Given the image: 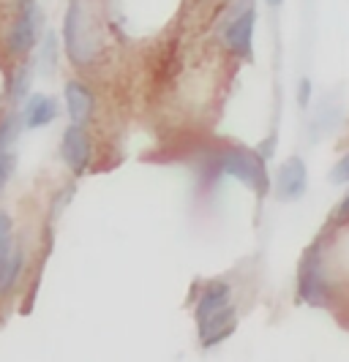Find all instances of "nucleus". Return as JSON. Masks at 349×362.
<instances>
[{
  "label": "nucleus",
  "mask_w": 349,
  "mask_h": 362,
  "mask_svg": "<svg viewBox=\"0 0 349 362\" xmlns=\"http://www.w3.org/2000/svg\"><path fill=\"white\" fill-rule=\"evenodd\" d=\"M210 169H213V175L235 177L257 194H268V188H270V177H268V169H265V156L259 150H251V147H224L210 161Z\"/></svg>",
  "instance_id": "1"
},
{
  "label": "nucleus",
  "mask_w": 349,
  "mask_h": 362,
  "mask_svg": "<svg viewBox=\"0 0 349 362\" xmlns=\"http://www.w3.org/2000/svg\"><path fill=\"white\" fill-rule=\"evenodd\" d=\"M63 47L74 66H88L98 54V36L93 30L91 17L82 0H71L63 17Z\"/></svg>",
  "instance_id": "2"
},
{
  "label": "nucleus",
  "mask_w": 349,
  "mask_h": 362,
  "mask_svg": "<svg viewBox=\"0 0 349 362\" xmlns=\"http://www.w3.org/2000/svg\"><path fill=\"white\" fill-rule=\"evenodd\" d=\"M297 294L309 305L328 303V275H325V262H322V240H314L303 251L300 270H297Z\"/></svg>",
  "instance_id": "3"
},
{
  "label": "nucleus",
  "mask_w": 349,
  "mask_h": 362,
  "mask_svg": "<svg viewBox=\"0 0 349 362\" xmlns=\"http://www.w3.org/2000/svg\"><path fill=\"white\" fill-rule=\"evenodd\" d=\"M38 41V6L36 0H22L19 3L17 19L11 22V30L6 36V49L14 57L28 54Z\"/></svg>",
  "instance_id": "4"
},
{
  "label": "nucleus",
  "mask_w": 349,
  "mask_h": 362,
  "mask_svg": "<svg viewBox=\"0 0 349 362\" xmlns=\"http://www.w3.org/2000/svg\"><path fill=\"white\" fill-rule=\"evenodd\" d=\"M60 158L74 175H85L93 161V139L85 126L71 123L60 136Z\"/></svg>",
  "instance_id": "5"
},
{
  "label": "nucleus",
  "mask_w": 349,
  "mask_h": 362,
  "mask_svg": "<svg viewBox=\"0 0 349 362\" xmlns=\"http://www.w3.org/2000/svg\"><path fill=\"white\" fill-rule=\"evenodd\" d=\"M273 194L278 202H297L306 191H309V169L306 161L300 156H290L284 158L276 172V180H273Z\"/></svg>",
  "instance_id": "6"
},
{
  "label": "nucleus",
  "mask_w": 349,
  "mask_h": 362,
  "mask_svg": "<svg viewBox=\"0 0 349 362\" xmlns=\"http://www.w3.org/2000/svg\"><path fill=\"white\" fill-rule=\"evenodd\" d=\"M254 25H257V11L254 8H243L224 30L227 49L232 54H238V57H251V52H254Z\"/></svg>",
  "instance_id": "7"
},
{
  "label": "nucleus",
  "mask_w": 349,
  "mask_h": 362,
  "mask_svg": "<svg viewBox=\"0 0 349 362\" xmlns=\"http://www.w3.org/2000/svg\"><path fill=\"white\" fill-rule=\"evenodd\" d=\"M63 101H66V112H69V117H71V123H79V126H88L93 117V112H96V95L88 85H82V82H66V88H63Z\"/></svg>",
  "instance_id": "8"
},
{
  "label": "nucleus",
  "mask_w": 349,
  "mask_h": 362,
  "mask_svg": "<svg viewBox=\"0 0 349 362\" xmlns=\"http://www.w3.org/2000/svg\"><path fill=\"white\" fill-rule=\"evenodd\" d=\"M19 115H22L25 128H44V126H50V123H55L57 115H60V107H57V101L52 95H47V93H33V95H28V98L22 101Z\"/></svg>",
  "instance_id": "9"
},
{
  "label": "nucleus",
  "mask_w": 349,
  "mask_h": 362,
  "mask_svg": "<svg viewBox=\"0 0 349 362\" xmlns=\"http://www.w3.org/2000/svg\"><path fill=\"white\" fill-rule=\"evenodd\" d=\"M235 316H238L235 305H227L224 310L213 313L210 319H205L202 325H197V329H200V341H202L205 349H210V346L227 341V338L235 332V327H238V319H235Z\"/></svg>",
  "instance_id": "10"
},
{
  "label": "nucleus",
  "mask_w": 349,
  "mask_h": 362,
  "mask_svg": "<svg viewBox=\"0 0 349 362\" xmlns=\"http://www.w3.org/2000/svg\"><path fill=\"white\" fill-rule=\"evenodd\" d=\"M227 305H232V289H229V284H224V281L207 284L202 294L197 297V310H194L197 325H202L205 319H210L213 313L224 310Z\"/></svg>",
  "instance_id": "11"
},
{
  "label": "nucleus",
  "mask_w": 349,
  "mask_h": 362,
  "mask_svg": "<svg viewBox=\"0 0 349 362\" xmlns=\"http://www.w3.org/2000/svg\"><path fill=\"white\" fill-rule=\"evenodd\" d=\"M22 128H25V123H22V115H19L17 109H11V112H8V115L0 120V153H8L11 147L17 145Z\"/></svg>",
  "instance_id": "12"
},
{
  "label": "nucleus",
  "mask_w": 349,
  "mask_h": 362,
  "mask_svg": "<svg viewBox=\"0 0 349 362\" xmlns=\"http://www.w3.org/2000/svg\"><path fill=\"white\" fill-rule=\"evenodd\" d=\"M30 90V66H19L17 71L11 74V82H8V104L11 109H17Z\"/></svg>",
  "instance_id": "13"
},
{
  "label": "nucleus",
  "mask_w": 349,
  "mask_h": 362,
  "mask_svg": "<svg viewBox=\"0 0 349 362\" xmlns=\"http://www.w3.org/2000/svg\"><path fill=\"white\" fill-rule=\"evenodd\" d=\"M38 66L44 71H55L57 66V38L55 33H47L41 41V57H38Z\"/></svg>",
  "instance_id": "14"
},
{
  "label": "nucleus",
  "mask_w": 349,
  "mask_h": 362,
  "mask_svg": "<svg viewBox=\"0 0 349 362\" xmlns=\"http://www.w3.org/2000/svg\"><path fill=\"white\" fill-rule=\"evenodd\" d=\"M331 182L333 185H349V153H344L331 169Z\"/></svg>",
  "instance_id": "15"
},
{
  "label": "nucleus",
  "mask_w": 349,
  "mask_h": 362,
  "mask_svg": "<svg viewBox=\"0 0 349 362\" xmlns=\"http://www.w3.org/2000/svg\"><path fill=\"white\" fill-rule=\"evenodd\" d=\"M14 163H17V158H14L11 150H8V153H0V191L6 188L8 177L14 175Z\"/></svg>",
  "instance_id": "16"
},
{
  "label": "nucleus",
  "mask_w": 349,
  "mask_h": 362,
  "mask_svg": "<svg viewBox=\"0 0 349 362\" xmlns=\"http://www.w3.org/2000/svg\"><path fill=\"white\" fill-rule=\"evenodd\" d=\"M333 223H349V194L338 202L336 207V216H333Z\"/></svg>",
  "instance_id": "17"
},
{
  "label": "nucleus",
  "mask_w": 349,
  "mask_h": 362,
  "mask_svg": "<svg viewBox=\"0 0 349 362\" xmlns=\"http://www.w3.org/2000/svg\"><path fill=\"white\" fill-rule=\"evenodd\" d=\"M309 98H311V82H309V79H303V82H300V95H297L300 107H309Z\"/></svg>",
  "instance_id": "18"
},
{
  "label": "nucleus",
  "mask_w": 349,
  "mask_h": 362,
  "mask_svg": "<svg viewBox=\"0 0 349 362\" xmlns=\"http://www.w3.org/2000/svg\"><path fill=\"white\" fill-rule=\"evenodd\" d=\"M268 3H270V6H281V3H284V0H268Z\"/></svg>",
  "instance_id": "19"
}]
</instances>
